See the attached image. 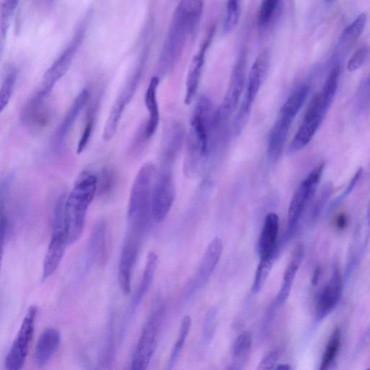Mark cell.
I'll return each mask as SVG.
<instances>
[{
  "label": "cell",
  "mask_w": 370,
  "mask_h": 370,
  "mask_svg": "<svg viewBox=\"0 0 370 370\" xmlns=\"http://www.w3.org/2000/svg\"><path fill=\"white\" fill-rule=\"evenodd\" d=\"M203 2L186 0L176 6L167 34L158 63L159 76L164 77L181 57L198 26Z\"/></svg>",
  "instance_id": "1"
},
{
  "label": "cell",
  "mask_w": 370,
  "mask_h": 370,
  "mask_svg": "<svg viewBox=\"0 0 370 370\" xmlns=\"http://www.w3.org/2000/svg\"><path fill=\"white\" fill-rule=\"evenodd\" d=\"M97 191V176L84 171L78 176L65 198V221L68 245L75 244L82 237L87 213Z\"/></svg>",
  "instance_id": "2"
},
{
  "label": "cell",
  "mask_w": 370,
  "mask_h": 370,
  "mask_svg": "<svg viewBox=\"0 0 370 370\" xmlns=\"http://www.w3.org/2000/svg\"><path fill=\"white\" fill-rule=\"evenodd\" d=\"M213 103L209 98L201 96L197 101L191 121L189 153L184 172L194 176L201 170L209 152L210 131L214 124Z\"/></svg>",
  "instance_id": "3"
},
{
  "label": "cell",
  "mask_w": 370,
  "mask_h": 370,
  "mask_svg": "<svg viewBox=\"0 0 370 370\" xmlns=\"http://www.w3.org/2000/svg\"><path fill=\"white\" fill-rule=\"evenodd\" d=\"M156 172L155 165L147 162L140 168L135 179L128 208L130 232L142 235L152 217L153 184Z\"/></svg>",
  "instance_id": "4"
},
{
  "label": "cell",
  "mask_w": 370,
  "mask_h": 370,
  "mask_svg": "<svg viewBox=\"0 0 370 370\" xmlns=\"http://www.w3.org/2000/svg\"><path fill=\"white\" fill-rule=\"evenodd\" d=\"M309 91L308 84L299 86L281 106L268 138L267 152L271 162L278 161L281 156L291 126L303 106Z\"/></svg>",
  "instance_id": "5"
},
{
  "label": "cell",
  "mask_w": 370,
  "mask_h": 370,
  "mask_svg": "<svg viewBox=\"0 0 370 370\" xmlns=\"http://www.w3.org/2000/svg\"><path fill=\"white\" fill-rule=\"evenodd\" d=\"M334 100L335 98L327 95L323 91L314 96L298 130L289 145V155L301 152L310 142Z\"/></svg>",
  "instance_id": "6"
},
{
  "label": "cell",
  "mask_w": 370,
  "mask_h": 370,
  "mask_svg": "<svg viewBox=\"0 0 370 370\" xmlns=\"http://www.w3.org/2000/svg\"><path fill=\"white\" fill-rule=\"evenodd\" d=\"M269 55L264 51L253 63L246 80L245 94L234 124V133L240 134L247 121L251 108L260 91L269 65Z\"/></svg>",
  "instance_id": "7"
},
{
  "label": "cell",
  "mask_w": 370,
  "mask_h": 370,
  "mask_svg": "<svg viewBox=\"0 0 370 370\" xmlns=\"http://www.w3.org/2000/svg\"><path fill=\"white\" fill-rule=\"evenodd\" d=\"M65 197L60 198L55 209L51 239L43 263V281L47 280L57 271L68 245L65 221Z\"/></svg>",
  "instance_id": "8"
},
{
  "label": "cell",
  "mask_w": 370,
  "mask_h": 370,
  "mask_svg": "<svg viewBox=\"0 0 370 370\" xmlns=\"http://www.w3.org/2000/svg\"><path fill=\"white\" fill-rule=\"evenodd\" d=\"M162 309L155 310L145 324L135 346L129 370H147L157 347Z\"/></svg>",
  "instance_id": "9"
},
{
  "label": "cell",
  "mask_w": 370,
  "mask_h": 370,
  "mask_svg": "<svg viewBox=\"0 0 370 370\" xmlns=\"http://www.w3.org/2000/svg\"><path fill=\"white\" fill-rule=\"evenodd\" d=\"M38 308L31 306L27 311L18 335L6 358L5 370H22L33 337Z\"/></svg>",
  "instance_id": "10"
},
{
  "label": "cell",
  "mask_w": 370,
  "mask_h": 370,
  "mask_svg": "<svg viewBox=\"0 0 370 370\" xmlns=\"http://www.w3.org/2000/svg\"><path fill=\"white\" fill-rule=\"evenodd\" d=\"M142 64V62L140 63L132 72L111 109L102 133V138L106 142L112 140L118 132L125 110L133 99L141 81L143 71Z\"/></svg>",
  "instance_id": "11"
},
{
  "label": "cell",
  "mask_w": 370,
  "mask_h": 370,
  "mask_svg": "<svg viewBox=\"0 0 370 370\" xmlns=\"http://www.w3.org/2000/svg\"><path fill=\"white\" fill-rule=\"evenodd\" d=\"M324 169V164L318 166L301 183L294 192L288 211L287 223L289 234H291L297 227L307 206L313 199Z\"/></svg>",
  "instance_id": "12"
},
{
  "label": "cell",
  "mask_w": 370,
  "mask_h": 370,
  "mask_svg": "<svg viewBox=\"0 0 370 370\" xmlns=\"http://www.w3.org/2000/svg\"><path fill=\"white\" fill-rule=\"evenodd\" d=\"M245 56L242 54L235 63L225 96L215 112L214 124L227 121L237 109L245 88Z\"/></svg>",
  "instance_id": "13"
},
{
  "label": "cell",
  "mask_w": 370,
  "mask_h": 370,
  "mask_svg": "<svg viewBox=\"0 0 370 370\" xmlns=\"http://www.w3.org/2000/svg\"><path fill=\"white\" fill-rule=\"evenodd\" d=\"M84 34L85 26H81L70 43L45 71L39 90L43 94L50 96L57 83L65 76L84 40Z\"/></svg>",
  "instance_id": "14"
},
{
  "label": "cell",
  "mask_w": 370,
  "mask_h": 370,
  "mask_svg": "<svg viewBox=\"0 0 370 370\" xmlns=\"http://www.w3.org/2000/svg\"><path fill=\"white\" fill-rule=\"evenodd\" d=\"M47 96L38 91L24 104L21 109L20 120L24 127L32 133L44 129L50 118Z\"/></svg>",
  "instance_id": "15"
},
{
  "label": "cell",
  "mask_w": 370,
  "mask_h": 370,
  "mask_svg": "<svg viewBox=\"0 0 370 370\" xmlns=\"http://www.w3.org/2000/svg\"><path fill=\"white\" fill-rule=\"evenodd\" d=\"M176 196L172 173L164 170L159 176L153 191L152 214L157 223L163 222L168 215Z\"/></svg>",
  "instance_id": "16"
},
{
  "label": "cell",
  "mask_w": 370,
  "mask_h": 370,
  "mask_svg": "<svg viewBox=\"0 0 370 370\" xmlns=\"http://www.w3.org/2000/svg\"><path fill=\"white\" fill-rule=\"evenodd\" d=\"M141 239V235L129 232L123 247L119 262L118 281L125 294L131 292L133 273L138 261Z\"/></svg>",
  "instance_id": "17"
},
{
  "label": "cell",
  "mask_w": 370,
  "mask_h": 370,
  "mask_svg": "<svg viewBox=\"0 0 370 370\" xmlns=\"http://www.w3.org/2000/svg\"><path fill=\"white\" fill-rule=\"evenodd\" d=\"M343 291V281L340 271L337 269L330 280L318 294L315 304L318 321L325 319L340 302Z\"/></svg>",
  "instance_id": "18"
},
{
  "label": "cell",
  "mask_w": 370,
  "mask_h": 370,
  "mask_svg": "<svg viewBox=\"0 0 370 370\" xmlns=\"http://www.w3.org/2000/svg\"><path fill=\"white\" fill-rule=\"evenodd\" d=\"M215 28L212 27L208 31L201 48L194 57L189 69L186 84H185V105H191L197 95L203 69L206 60V55L213 40Z\"/></svg>",
  "instance_id": "19"
},
{
  "label": "cell",
  "mask_w": 370,
  "mask_h": 370,
  "mask_svg": "<svg viewBox=\"0 0 370 370\" xmlns=\"http://www.w3.org/2000/svg\"><path fill=\"white\" fill-rule=\"evenodd\" d=\"M90 98V91L84 89L74 100L65 118L56 130L52 139L53 150L59 152L63 150L69 133Z\"/></svg>",
  "instance_id": "20"
},
{
  "label": "cell",
  "mask_w": 370,
  "mask_h": 370,
  "mask_svg": "<svg viewBox=\"0 0 370 370\" xmlns=\"http://www.w3.org/2000/svg\"><path fill=\"white\" fill-rule=\"evenodd\" d=\"M62 337L57 329L47 328L37 341L33 354L35 364L40 369L47 366L59 349Z\"/></svg>",
  "instance_id": "21"
},
{
  "label": "cell",
  "mask_w": 370,
  "mask_h": 370,
  "mask_svg": "<svg viewBox=\"0 0 370 370\" xmlns=\"http://www.w3.org/2000/svg\"><path fill=\"white\" fill-rule=\"evenodd\" d=\"M160 83L158 76L154 77L147 86L144 96L145 106L149 112V119L143 129L142 139L147 140L151 139L155 134L160 120L159 108L157 100V91Z\"/></svg>",
  "instance_id": "22"
},
{
  "label": "cell",
  "mask_w": 370,
  "mask_h": 370,
  "mask_svg": "<svg viewBox=\"0 0 370 370\" xmlns=\"http://www.w3.org/2000/svg\"><path fill=\"white\" fill-rule=\"evenodd\" d=\"M304 256L305 247L302 243H298L293 249L285 269L281 287L275 301L276 305L281 306L288 300L296 276L303 264Z\"/></svg>",
  "instance_id": "23"
},
{
  "label": "cell",
  "mask_w": 370,
  "mask_h": 370,
  "mask_svg": "<svg viewBox=\"0 0 370 370\" xmlns=\"http://www.w3.org/2000/svg\"><path fill=\"white\" fill-rule=\"evenodd\" d=\"M279 232V215L275 213H270L265 218L261 236L259 238L258 252L261 259L274 258Z\"/></svg>",
  "instance_id": "24"
},
{
  "label": "cell",
  "mask_w": 370,
  "mask_h": 370,
  "mask_svg": "<svg viewBox=\"0 0 370 370\" xmlns=\"http://www.w3.org/2000/svg\"><path fill=\"white\" fill-rule=\"evenodd\" d=\"M223 250V244L218 237L213 239L208 245L203 256L196 277V286L203 287L208 282L217 266Z\"/></svg>",
  "instance_id": "25"
},
{
  "label": "cell",
  "mask_w": 370,
  "mask_h": 370,
  "mask_svg": "<svg viewBox=\"0 0 370 370\" xmlns=\"http://www.w3.org/2000/svg\"><path fill=\"white\" fill-rule=\"evenodd\" d=\"M107 224L100 220L95 226L88 245V261L90 264H103L107 257Z\"/></svg>",
  "instance_id": "26"
},
{
  "label": "cell",
  "mask_w": 370,
  "mask_h": 370,
  "mask_svg": "<svg viewBox=\"0 0 370 370\" xmlns=\"http://www.w3.org/2000/svg\"><path fill=\"white\" fill-rule=\"evenodd\" d=\"M158 265V256L154 252H150L147 257V261L142 274L140 284L136 291L130 308V316L136 310L154 281Z\"/></svg>",
  "instance_id": "27"
},
{
  "label": "cell",
  "mask_w": 370,
  "mask_h": 370,
  "mask_svg": "<svg viewBox=\"0 0 370 370\" xmlns=\"http://www.w3.org/2000/svg\"><path fill=\"white\" fill-rule=\"evenodd\" d=\"M366 20V15L361 13L344 29L337 46V56H344L352 50L364 31Z\"/></svg>",
  "instance_id": "28"
},
{
  "label": "cell",
  "mask_w": 370,
  "mask_h": 370,
  "mask_svg": "<svg viewBox=\"0 0 370 370\" xmlns=\"http://www.w3.org/2000/svg\"><path fill=\"white\" fill-rule=\"evenodd\" d=\"M342 344V332L340 327L332 331L325 347L318 370H329L339 353Z\"/></svg>",
  "instance_id": "29"
},
{
  "label": "cell",
  "mask_w": 370,
  "mask_h": 370,
  "mask_svg": "<svg viewBox=\"0 0 370 370\" xmlns=\"http://www.w3.org/2000/svg\"><path fill=\"white\" fill-rule=\"evenodd\" d=\"M19 2L17 0H5L0 6V39H1V51L6 40L11 26L13 17L18 9Z\"/></svg>",
  "instance_id": "30"
},
{
  "label": "cell",
  "mask_w": 370,
  "mask_h": 370,
  "mask_svg": "<svg viewBox=\"0 0 370 370\" xmlns=\"http://www.w3.org/2000/svg\"><path fill=\"white\" fill-rule=\"evenodd\" d=\"M283 9V3L279 0H266L262 3L257 15L259 26H269L276 17H279Z\"/></svg>",
  "instance_id": "31"
},
{
  "label": "cell",
  "mask_w": 370,
  "mask_h": 370,
  "mask_svg": "<svg viewBox=\"0 0 370 370\" xmlns=\"http://www.w3.org/2000/svg\"><path fill=\"white\" fill-rule=\"evenodd\" d=\"M192 325V319L190 316H185L181 323L178 338L172 349L169 361L168 363L167 370H172L175 366L176 361L183 349L185 341H186Z\"/></svg>",
  "instance_id": "32"
},
{
  "label": "cell",
  "mask_w": 370,
  "mask_h": 370,
  "mask_svg": "<svg viewBox=\"0 0 370 370\" xmlns=\"http://www.w3.org/2000/svg\"><path fill=\"white\" fill-rule=\"evenodd\" d=\"M17 81V70L10 67L3 79L1 89H0V112H4L8 106L15 90Z\"/></svg>",
  "instance_id": "33"
},
{
  "label": "cell",
  "mask_w": 370,
  "mask_h": 370,
  "mask_svg": "<svg viewBox=\"0 0 370 370\" xmlns=\"http://www.w3.org/2000/svg\"><path fill=\"white\" fill-rule=\"evenodd\" d=\"M226 15L222 25V33H231L238 25L241 14V4L240 1H229L227 3Z\"/></svg>",
  "instance_id": "34"
},
{
  "label": "cell",
  "mask_w": 370,
  "mask_h": 370,
  "mask_svg": "<svg viewBox=\"0 0 370 370\" xmlns=\"http://www.w3.org/2000/svg\"><path fill=\"white\" fill-rule=\"evenodd\" d=\"M274 258L261 259L256 270L252 291L260 292L264 286L271 270Z\"/></svg>",
  "instance_id": "35"
},
{
  "label": "cell",
  "mask_w": 370,
  "mask_h": 370,
  "mask_svg": "<svg viewBox=\"0 0 370 370\" xmlns=\"http://www.w3.org/2000/svg\"><path fill=\"white\" fill-rule=\"evenodd\" d=\"M252 335L249 331H244L236 339L232 347V356L235 359H245L250 352Z\"/></svg>",
  "instance_id": "36"
},
{
  "label": "cell",
  "mask_w": 370,
  "mask_h": 370,
  "mask_svg": "<svg viewBox=\"0 0 370 370\" xmlns=\"http://www.w3.org/2000/svg\"><path fill=\"white\" fill-rule=\"evenodd\" d=\"M96 108L93 107L92 110L90 111V115L88 118V120L86 121V124L82 133V135L81 136L78 143V155H81L84 152L91 138L96 121Z\"/></svg>",
  "instance_id": "37"
},
{
  "label": "cell",
  "mask_w": 370,
  "mask_h": 370,
  "mask_svg": "<svg viewBox=\"0 0 370 370\" xmlns=\"http://www.w3.org/2000/svg\"><path fill=\"white\" fill-rule=\"evenodd\" d=\"M217 310L212 308L207 313L203 326V337L207 342H211L215 335L217 326Z\"/></svg>",
  "instance_id": "38"
},
{
  "label": "cell",
  "mask_w": 370,
  "mask_h": 370,
  "mask_svg": "<svg viewBox=\"0 0 370 370\" xmlns=\"http://www.w3.org/2000/svg\"><path fill=\"white\" fill-rule=\"evenodd\" d=\"M332 193V184L330 182L327 183L320 191V196L314 204L312 211V217L317 218L328 201Z\"/></svg>",
  "instance_id": "39"
},
{
  "label": "cell",
  "mask_w": 370,
  "mask_h": 370,
  "mask_svg": "<svg viewBox=\"0 0 370 370\" xmlns=\"http://www.w3.org/2000/svg\"><path fill=\"white\" fill-rule=\"evenodd\" d=\"M369 54V50L367 47L358 49L349 60L347 64V69L349 72H355L360 69L367 60Z\"/></svg>",
  "instance_id": "40"
},
{
  "label": "cell",
  "mask_w": 370,
  "mask_h": 370,
  "mask_svg": "<svg viewBox=\"0 0 370 370\" xmlns=\"http://www.w3.org/2000/svg\"><path fill=\"white\" fill-rule=\"evenodd\" d=\"M278 359V351L273 350L264 357L256 370H273L277 366Z\"/></svg>",
  "instance_id": "41"
},
{
  "label": "cell",
  "mask_w": 370,
  "mask_h": 370,
  "mask_svg": "<svg viewBox=\"0 0 370 370\" xmlns=\"http://www.w3.org/2000/svg\"><path fill=\"white\" fill-rule=\"evenodd\" d=\"M362 173L363 169L361 168L359 169L356 172L345 191L340 197H338V198L334 203H332L331 208H335V206H337L341 201H343V199H344L348 195H349L352 193V191L356 187L357 182L361 179Z\"/></svg>",
  "instance_id": "42"
},
{
  "label": "cell",
  "mask_w": 370,
  "mask_h": 370,
  "mask_svg": "<svg viewBox=\"0 0 370 370\" xmlns=\"http://www.w3.org/2000/svg\"><path fill=\"white\" fill-rule=\"evenodd\" d=\"M115 176H116L113 172L109 170L103 171L100 181V187L98 188V190L99 189H101V191L103 194L112 190L116 183Z\"/></svg>",
  "instance_id": "43"
},
{
  "label": "cell",
  "mask_w": 370,
  "mask_h": 370,
  "mask_svg": "<svg viewBox=\"0 0 370 370\" xmlns=\"http://www.w3.org/2000/svg\"><path fill=\"white\" fill-rule=\"evenodd\" d=\"M347 225V216L344 214H341L337 218V225L339 229L343 230Z\"/></svg>",
  "instance_id": "44"
},
{
  "label": "cell",
  "mask_w": 370,
  "mask_h": 370,
  "mask_svg": "<svg viewBox=\"0 0 370 370\" xmlns=\"http://www.w3.org/2000/svg\"><path fill=\"white\" fill-rule=\"evenodd\" d=\"M364 96H366V101L369 102L370 101V72L369 75L368 76L365 84H364Z\"/></svg>",
  "instance_id": "45"
},
{
  "label": "cell",
  "mask_w": 370,
  "mask_h": 370,
  "mask_svg": "<svg viewBox=\"0 0 370 370\" xmlns=\"http://www.w3.org/2000/svg\"><path fill=\"white\" fill-rule=\"evenodd\" d=\"M274 370H291V367L288 364H281L277 365Z\"/></svg>",
  "instance_id": "46"
},
{
  "label": "cell",
  "mask_w": 370,
  "mask_h": 370,
  "mask_svg": "<svg viewBox=\"0 0 370 370\" xmlns=\"http://www.w3.org/2000/svg\"><path fill=\"white\" fill-rule=\"evenodd\" d=\"M365 339L369 340L370 339V323L366 329V334H365Z\"/></svg>",
  "instance_id": "47"
},
{
  "label": "cell",
  "mask_w": 370,
  "mask_h": 370,
  "mask_svg": "<svg viewBox=\"0 0 370 370\" xmlns=\"http://www.w3.org/2000/svg\"><path fill=\"white\" fill-rule=\"evenodd\" d=\"M367 224H368V227L370 229V206H369V208L367 211Z\"/></svg>",
  "instance_id": "48"
},
{
  "label": "cell",
  "mask_w": 370,
  "mask_h": 370,
  "mask_svg": "<svg viewBox=\"0 0 370 370\" xmlns=\"http://www.w3.org/2000/svg\"><path fill=\"white\" fill-rule=\"evenodd\" d=\"M365 370H370V366L368 367V368H367L366 369H365Z\"/></svg>",
  "instance_id": "49"
}]
</instances>
